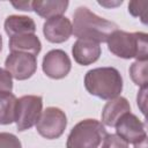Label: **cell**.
<instances>
[{
	"label": "cell",
	"instance_id": "cell-3",
	"mask_svg": "<svg viewBox=\"0 0 148 148\" xmlns=\"http://www.w3.org/2000/svg\"><path fill=\"white\" fill-rule=\"evenodd\" d=\"M148 35L146 32H127L117 29L108 38L109 51L123 59L147 60L148 58Z\"/></svg>",
	"mask_w": 148,
	"mask_h": 148
},
{
	"label": "cell",
	"instance_id": "cell-18",
	"mask_svg": "<svg viewBox=\"0 0 148 148\" xmlns=\"http://www.w3.org/2000/svg\"><path fill=\"white\" fill-rule=\"evenodd\" d=\"M148 3L147 2H140V1H131L128 3V12L134 17H140L142 23L146 24V8Z\"/></svg>",
	"mask_w": 148,
	"mask_h": 148
},
{
	"label": "cell",
	"instance_id": "cell-11",
	"mask_svg": "<svg viewBox=\"0 0 148 148\" xmlns=\"http://www.w3.org/2000/svg\"><path fill=\"white\" fill-rule=\"evenodd\" d=\"M72 54L75 60L81 66H88L96 62L101 54L102 49L99 43L89 39H77L72 46Z\"/></svg>",
	"mask_w": 148,
	"mask_h": 148
},
{
	"label": "cell",
	"instance_id": "cell-16",
	"mask_svg": "<svg viewBox=\"0 0 148 148\" xmlns=\"http://www.w3.org/2000/svg\"><path fill=\"white\" fill-rule=\"evenodd\" d=\"M16 96L13 92H0V125H9L15 121Z\"/></svg>",
	"mask_w": 148,
	"mask_h": 148
},
{
	"label": "cell",
	"instance_id": "cell-5",
	"mask_svg": "<svg viewBox=\"0 0 148 148\" xmlns=\"http://www.w3.org/2000/svg\"><path fill=\"white\" fill-rule=\"evenodd\" d=\"M43 112V98L37 95H24L16 101L15 123L18 132L35 126Z\"/></svg>",
	"mask_w": 148,
	"mask_h": 148
},
{
	"label": "cell",
	"instance_id": "cell-7",
	"mask_svg": "<svg viewBox=\"0 0 148 148\" xmlns=\"http://www.w3.org/2000/svg\"><path fill=\"white\" fill-rule=\"evenodd\" d=\"M5 67L12 77L28 80L37 71V57L25 52H10L5 60Z\"/></svg>",
	"mask_w": 148,
	"mask_h": 148
},
{
	"label": "cell",
	"instance_id": "cell-19",
	"mask_svg": "<svg viewBox=\"0 0 148 148\" xmlns=\"http://www.w3.org/2000/svg\"><path fill=\"white\" fill-rule=\"evenodd\" d=\"M0 148H22V143L15 134L0 132Z\"/></svg>",
	"mask_w": 148,
	"mask_h": 148
},
{
	"label": "cell",
	"instance_id": "cell-9",
	"mask_svg": "<svg viewBox=\"0 0 148 148\" xmlns=\"http://www.w3.org/2000/svg\"><path fill=\"white\" fill-rule=\"evenodd\" d=\"M71 68L72 62L68 54L60 49L49 51L42 61V69L45 75L54 80H60L67 76Z\"/></svg>",
	"mask_w": 148,
	"mask_h": 148
},
{
	"label": "cell",
	"instance_id": "cell-17",
	"mask_svg": "<svg viewBox=\"0 0 148 148\" xmlns=\"http://www.w3.org/2000/svg\"><path fill=\"white\" fill-rule=\"evenodd\" d=\"M147 65H148V60H135L130 67L131 79L140 88L147 87V83H148Z\"/></svg>",
	"mask_w": 148,
	"mask_h": 148
},
{
	"label": "cell",
	"instance_id": "cell-8",
	"mask_svg": "<svg viewBox=\"0 0 148 148\" xmlns=\"http://www.w3.org/2000/svg\"><path fill=\"white\" fill-rule=\"evenodd\" d=\"M114 127L116 134L127 143L136 145L147 140L145 123L141 121L132 112L123 114L114 125Z\"/></svg>",
	"mask_w": 148,
	"mask_h": 148
},
{
	"label": "cell",
	"instance_id": "cell-21",
	"mask_svg": "<svg viewBox=\"0 0 148 148\" xmlns=\"http://www.w3.org/2000/svg\"><path fill=\"white\" fill-rule=\"evenodd\" d=\"M13 90V77L6 69L0 67V92Z\"/></svg>",
	"mask_w": 148,
	"mask_h": 148
},
{
	"label": "cell",
	"instance_id": "cell-24",
	"mask_svg": "<svg viewBox=\"0 0 148 148\" xmlns=\"http://www.w3.org/2000/svg\"><path fill=\"white\" fill-rule=\"evenodd\" d=\"M98 3L101 5V6H105V7H113V6H118V5H121L123 3V1L120 0V1H117V2H114V3H110V2H102V1H98Z\"/></svg>",
	"mask_w": 148,
	"mask_h": 148
},
{
	"label": "cell",
	"instance_id": "cell-1",
	"mask_svg": "<svg viewBox=\"0 0 148 148\" xmlns=\"http://www.w3.org/2000/svg\"><path fill=\"white\" fill-rule=\"evenodd\" d=\"M73 34L77 39H89L104 43L118 25L104 17L96 15L86 6H80L73 14Z\"/></svg>",
	"mask_w": 148,
	"mask_h": 148
},
{
	"label": "cell",
	"instance_id": "cell-4",
	"mask_svg": "<svg viewBox=\"0 0 148 148\" xmlns=\"http://www.w3.org/2000/svg\"><path fill=\"white\" fill-rule=\"evenodd\" d=\"M108 134L104 125L96 119H83L69 132L66 148H98Z\"/></svg>",
	"mask_w": 148,
	"mask_h": 148
},
{
	"label": "cell",
	"instance_id": "cell-10",
	"mask_svg": "<svg viewBox=\"0 0 148 148\" xmlns=\"http://www.w3.org/2000/svg\"><path fill=\"white\" fill-rule=\"evenodd\" d=\"M43 34L50 43H64L73 34V25L68 17L64 15L47 18L43 24Z\"/></svg>",
	"mask_w": 148,
	"mask_h": 148
},
{
	"label": "cell",
	"instance_id": "cell-20",
	"mask_svg": "<svg viewBox=\"0 0 148 148\" xmlns=\"http://www.w3.org/2000/svg\"><path fill=\"white\" fill-rule=\"evenodd\" d=\"M102 142L101 148H128V143L117 134H106Z\"/></svg>",
	"mask_w": 148,
	"mask_h": 148
},
{
	"label": "cell",
	"instance_id": "cell-22",
	"mask_svg": "<svg viewBox=\"0 0 148 148\" xmlns=\"http://www.w3.org/2000/svg\"><path fill=\"white\" fill-rule=\"evenodd\" d=\"M146 95H147V87H141L140 91H138V97H136V102H138V106L141 109V112L145 114L146 113Z\"/></svg>",
	"mask_w": 148,
	"mask_h": 148
},
{
	"label": "cell",
	"instance_id": "cell-25",
	"mask_svg": "<svg viewBox=\"0 0 148 148\" xmlns=\"http://www.w3.org/2000/svg\"><path fill=\"white\" fill-rule=\"evenodd\" d=\"M1 50H2V37L0 35V52H1Z\"/></svg>",
	"mask_w": 148,
	"mask_h": 148
},
{
	"label": "cell",
	"instance_id": "cell-6",
	"mask_svg": "<svg viewBox=\"0 0 148 148\" xmlns=\"http://www.w3.org/2000/svg\"><path fill=\"white\" fill-rule=\"evenodd\" d=\"M66 126V113L57 106H49L42 112L36 124V130L43 138L47 140H54L64 134Z\"/></svg>",
	"mask_w": 148,
	"mask_h": 148
},
{
	"label": "cell",
	"instance_id": "cell-15",
	"mask_svg": "<svg viewBox=\"0 0 148 148\" xmlns=\"http://www.w3.org/2000/svg\"><path fill=\"white\" fill-rule=\"evenodd\" d=\"M67 0H44L32 1V10L44 18H51L54 16L62 15L68 7Z\"/></svg>",
	"mask_w": 148,
	"mask_h": 148
},
{
	"label": "cell",
	"instance_id": "cell-23",
	"mask_svg": "<svg viewBox=\"0 0 148 148\" xmlns=\"http://www.w3.org/2000/svg\"><path fill=\"white\" fill-rule=\"evenodd\" d=\"M32 1H18V2H12V6L15 7L18 10H25L31 12L32 10Z\"/></svg>",
	"mask_w": 148,
	"mask_h": 148
},
{
	"label": "cell",
	"instance_id": "cell-14",
	"mask_svg": "<svg viewBox=\"0 0 148 148\" xmlns=\"http://www.w3.org/2000/svg\"><path fill=\"white\" fill-rule=\"evenodd\" d=\"M3 28L9 37L21 34H35L36 23L27 15H9L6 17Z\"/></svg>",
	"mask_w": 148,
	"mask_h": 148
},
{
	"label": "cell",
	"instance_id": "cell-2",
	"mask_svg": "<svg viewBox=\"0 0 148 148\" xmlns=\"http://www.w3.org/2000/svg\"><path fill=\"white\" fill-rule=\"evenodd\" d=\"M86 90L101 99H112L123 90V77L114 67H97L84 75Z\"/></svg>",
	"mask_w": 148,
	"mask_h": 148
},
{
	"label": "cell",
	"instance_id": "cell-12",
	"mask_svg": "<svg viewBox=\"0 0 148 148\" xmlns=\"http://www.w3.org/2000/svg\"><path fill=\"white\" fill-rule=\"evenodd\" d=\"M127 112H131V105L125 97L117 96L109 99L102 110V124L109 127H114L119 118Z\"/></svg>",
	"mask_w": 148,
	"mask_h": 148
},
{
	"label": "cell",
	"instance_id": "cell-13",
	"mask_svg": "<svg viewBox=\"0 0 148 148\" xmlns=\"http://www.w3.org/2000/svg\"><path fill=\"white\" fill-rule=\"evenodd\" d=\"M8 47L10 52H25L37 57L42 50V43L35 34H21L9 37Z\"/></svg>",
	"mask_w": 148,
	"mask_h": 148
}]
</instances>
